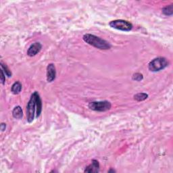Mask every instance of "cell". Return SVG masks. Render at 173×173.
Listing matches in <instances>:
<instances>
[{"mask_svg": "<svg viewBox=\"0 0 173 173\" xmlns=\"http://www.w3.org/2000/svg\"><path fill=\"white\" fill-rule=\"evenodd\" d=\"M5 73L3 71L2 69H1V83L4 85L5 83V81H6V78H5Z\"/></svg>", "mask_w": 173, "mask_h": 173, "instance_id": "obj_16", "label": "cell"}, {"mask_svg": "<svg viewBox=\"0 0 173 173\" xmlns=\"http://www.w3.org/2000/svg\"><path fill=\"white\" fill-rule=\"evenodd\" d=\"M56 76L55 67L54 64H50L47 67V80L51 83L55 80Z\"/></svg>", "mask_w": 173, "mask_h": 173, "instance_id": "obj_6", "label": "cell"}, {"mask_svg": "<svg viewBox=\"0 0 173 173\" xmlns=\"http://www.w3.org/2000/svg\"><path fill=\"white\" fill-rule=\"evenodd\" d=\"M41 48H42V45L39 42L34 43L29 47V48L27 51V54L28 55L31 56V57H32V56H34L39 52Z\"/></svg>", "mask_w": 173, "mask_h": 173, "instance_id": "obj_7", "label": "cell"}, {"mask_svg": "<svg viewBox=\"0 0 173 173\" xmlns=\"http://www.w3.org/2000/svg\"><path fill=\"white\" fill-rule=\"evenodd\" d=\"M12 115L14 116V118L16 119H20L23 118V112L21 107L19 106L15 107L12 111Z\"/></svg>", "mask_w": 173, "mask_h": 173, "instance_id": "obj_10", "label": "cell"}, {"mask_svg": "<svg viewBox=\"0 0 173 173\" xmlns=\"http://www.w3.org/2000/svg\"><path fill=\"white\" fill-rule=\"evenodd\" d=\"M35 107V96H34V93H33L27 106V121L29 123H32L34 120V112L36 109Z\"/></svg>", "mask_w": 173, "mask_h": 173, "instance_id": "obj_5", "label": "cell"}, {"mask_svg": "<svg viewBox=\"0 0 173 173\" xmlns=\"http://www.w3.org/2000/svg\"><path fill=\"white\" fill-rule=\"evenodd\" d=\"M168 62L166 58L159 57L154 59L149 62L148 68L151 72H158L166 68Z\"/></svg>", "mask_w": 173, "mask_h": 173, "instance_id": "obj_2", "label": "cell"}, {"mask_svg": "<svg viewBox=\"0 0 173 173\" xmlns=\"http://www.w3.org/2000/svg\"><path fill=\"white\" fill-rule=\"evenodd\" d=\"M143 79H144V76H143V75L141 74V73H135L133 76V79L136 81H141L143 80Z\"/></svg>", "mask_w": 173, "mask_h": 173, "instance_id": "obj_15", "label": "cell"}, {"mask_svg": "<svg viewBox=\"0 0 173 173\" xmlns=\"http://www.w3.org/2000/svg\"><path fill=\"white\" fill-rule=\"evenodd\" d=\"M148 94H146L145 93H140L135 95V96H134V99L138 102H141L145 100V99L148 98Z\"/></svg>", "mask_w": 173, "mask_h": 173, "instance_id": "obj_12", "label": "cell"}, {"mask_svg": "<svg viewBox=\"0 0 173 173\" xmlns=\"http://www.w3.org/2000/svg\"><path fill=\"white\" fill-rule=\"evenodd\" d=\"M111 103L108 101L93 102L89 103V107L91 110L98 112H106L111 108Z\"/></svg>", "mask_w": 173, "mask_h": 173, "instance_id": "obj_4", "label": "cell"}, {"mask_svg": "<svg viewBox=\"0 0 173 173\" xmlns=\"http://www.w3.org/2000/svg\"><path fill=\"white\" fill-rule=\"evenodd\" d=\"M21 90H22V84L20 83L19 81H16L12 85L11 91L14 94L17 95V94L20 93Z\"/></svg>", "mask_w": 173, "mask_h": 173, "instance_id": "obj_11", "label": "cell"}, {"mask_svg": "<svg viewBox=\"0 0 173 173\" xmlns=\"http://www.w3.org/2000/svg\"><path fill=\"white\" fill-rule=\"evenodd\" d=\"M110 27L123 31H130L133 29V24L128 21L124 20H115L109 23Z\"/></svg>", "mask_w": 173, "mask_h": 173, "instance_id": "obj_3", "label": "cell"}, {"mask_svg": "<svg viewBox=\"0 0 173 173\" xmlns=\"http://www.w3.org/2000/svg\"><path fill=\"white\" fill-rule=\"evenodd\" d=\"M115 172V170H113V169H111V170H110L109 171H108V172Z\"/></svg>", "mask_w": 173, "mask_h": 173, "instance_id": "obj_18", "label": "cell"}, {"mask_svg": "<svg viewBox=\"0 0 173 173\" xmlns=\"http://www.w3.org/2000/svg\"><path fill=\"white\" fill-rule=\"evenodd\" d=\"M162 13L166 16H172L173 14V6L172 4L162 9Z\"/></svg>", "mask_w": 173, "mask_h": 173, "instance_id": "obj_13", "label": "cell"}, {"mask_svg": "<svg viewBox=\"0 0 173 173\" xmlns=\"http://www.w3.org/2000/svg\"><path fill=\"white\" fill-rule=\"evenodd\" d=\"M35 96V105H36V117L38 118L41 115L42 112V101L39 94L35 92L34 93Z\"/></svg>", "mask_w": 173, "mask_h": 173, "instance_id": "obj_8", "label": "cell"}, {"mask_svg": "<svg viewBox=\"0 0 173 173\" xmlns=\"http://www.w3.org/2000/svg\"><path fill=\"white\" fill-rule=\"evenodd\" d=\"M99 169V164L96 160H93L92 164L86 167L85 172H98Z\"/></svg>", "mask_w": 173, "mask_h": 173, "instance_id": "obj_9", "label": "cell"}, {"mask_svg": "<svg viewBox=\"0 0 173 173\" xmlns=\"http://www.w3.org/2000/svg\"><path fill=\"white\" fill-rule=\"evenodd\" d=\"M6 124L5 123H2L1 126H0V128H1V130L2 131H5L6 130Z\"/></svg>", "mask_w": 173, "mask_h": 173, "instance_id": "obj_17", "label": "cell"}, {"mask_svg": "<svg viewBox=\"0 0 173 173\" xmlns=\"http://www.w3.org/2000/svg\"><path fill=\"white\" fill-rule=\"evenodd\" d=\"M83 40L90 45L99 50H110L111 47V45L107 41L94 34H85L83 36Z\"/></svg>", "mask_w": 173, "mask_h": 173, "instance_id": "obj_1", "label": "cell"}, {"mask_svg": "<svg viewBox=\"0 0 173 173\" xmlns=\"http://www.w3.org/2000/svg\"><path fill=\"white\" fill-rule=\"evenodd\" d=\"M1 69H2L3 71L4 72V73H5V75L6 76H8V77L12 76V72L10 71V69L8 68L6 65L4 64L2 62H1Z\"/></svg>", "mask_w": 173, "mask_h": 173, "instance_id": "obj_14", "label": "cell"}]
</instances>
